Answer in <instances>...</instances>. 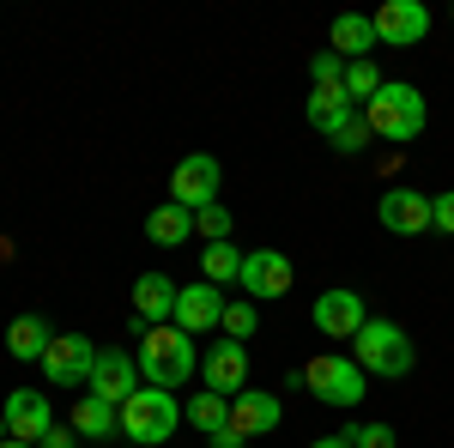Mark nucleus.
<instances>
[{
    "label": "nucleus",
    "mask_w": 454,
    "mask_h": 448,
    "mask_svg": "<svg viewBox=\"0 0 454 448\" xmlns=\"http://www.w3.org/2000/svg\"><path fill=\"white\" fill-rule=\"evenodd\" d=\"M218 182H224L218 158H212V152H188L170 170V200L188 207V212H207V207H218Z\"/></svg>",
    "instance_id": "obj_7"
},
{
    "label": "nucleus",
    "mask_w": 454,
    "mask_h": 448,
    "mask_svg": "<svg viewBox=\"0 0 454 448\" xmlns=\"http://www.w3.org/2000/svg\"><path fill=\"white\" fill-rule=\"evenodd\" d=\"M73 443H79V430H73V424H55V430H49L36 448H73Z\"/></svg>",
    "instance_id": "obj_32"
},
{
    "label": "nucleus",
    "mask_w": 454,
    "mask_h": 448,
    "mask_svg": "<svg viewBox=\"0 0 454 448\" xmlns=\"http://www.w3.org/2000/svg\"><path fill=\"white\" fill-rule=\"evenodd\" d=\"M309 321H315V334H321V340H357V334H364V321H370V310H364V297H357V291H321V297H315V310H309Z\"/></svg>",
    "instance_id": "obj_11"
},
{
    "label": "nucleus",
    "mask_w": 454,
    "mask_h": 448,
    "mask_svg": "<svg viewBox=\"0 0 454 448\" xmlns=\"http://www.w3.org/2000/svg\"><path fill=\"white\" fill-rule=\"evenodd\" d=\"M303 388H309L321 406H357V400L370 394V388H364V370H357V358H340V351H321V358H309Z\"/></svg>",
    "instance_id": "obj_5"
},
{
    "label": "nucleus",
    "mask_w": 454,
    "mask_h": 448,
    "mask_svg": "<svg viewBox=\"0 0 454 448\" xmlns=\"http://www.w3.org/2000/svg\"><path fill=\"white\" fill-rule=\"evenodd\" d=\"M134 364H140L145 388H182V381L200 370V351H194V340L176 327V321H164V327H152L140 345H134Z\"/></svg>",
    "instance_id": "obj_2"
},
{
    "label": "nucleus",
    "mask_w": 454,
    "mask_h": 448,
    "mask_svg": "<svg viewBox=\"0 0 454 448\" xmlns=\"http://www.w3.org/2000/svg\"><path fill=\"white\" fill-rule=\"evenodd\" d=\"M200 279H207V285L243 279V248H237V242H207V248H200Z\"/></svg>",
    "instance_id": "obj_24"
},
{
    "label": "nucleus",
    "mask_w": 454,
    "mask_h": 448,
    "mask_svg": "<svg viewBox=\"0 0 454 448\" xmlns=\"http://www.w3.org/2000/svg\"><path fill=\"white\" fill-rule=\"evenodd\" d=\"M291 255H279V248H254V255H243V285L248 303H279L285 291H291Z\"/></svg>",
    "instance_id": "obj_10"
},
{
    "label": "nucleus",
    "mask_w": 454,
    "mask_h": 448,
    "mask_svg": "<svg viewBox=\"0 0 454 448\" xmlns=\"http://www.w3.org/2000/svg\"><path fill=\"white\" fill-rule=\"evenodd\" d=\"M176 297H182V285H176L170 273H140L134 279V315L152 321V327L176 321Z\"/></svg>",
    "instance_id": "obj_17"
},
{
    "label": "nucleus",
    "mask_w": 454,
    "mask_h": 448,
    "mask_svg": "<svg viewBox=\"0 0 454 448\" xmlns=\"http://www.w3.org/2000/svg\"><path fill=\"white\" fill-rule=\"evenodd\" d=\"M351 448H400V436H394V424H382V418H370V424H351L346 430Z\"/></svg>",
    "instance_id": "obj_28"
},
{
    "label": "nucleus",
    "mask_w": 454,
    "mask_h": 448,
    "mask_svg": "<svg viewBox=\"0 0 454 448\" xmlns=\"http://www.w3.org/2000/svg\"><path fill=\"white\" fill-rule=\"evenodd\" d=\"M145 237L158 242V248H176V242H188V237H194V212L176 207V200L152 207V212H145Z\"/></svg>",
    "instance_id": "obj_22"
},
{
    "label": "nucleus",
    "mask_w": 454,
    "mask_h": 448,
    "mask_svg": "<svg viewBox=\"0 0 454 448\" xmlns=\"http://www.w3.org/2000/svg\"><path fill=\"white\" fill-rule=\"evenodd\" d=\"M134 388H145V381H140V364H134V351H121V345L98 351V370H91V388H85V394H98V400H109V406H121Z\"/></svg>",
    "instance_id": "obj_14"
},
{
    "label": "nucleus",
    "mask_w": 454,
    "mask_h": 448,
    "mask_svg": "<svg viewBox=\"0 0 454 448\" xmlns=\"http://www.w3.org/2000/svg\"><path fill=\"white\" fill-rule=\"evenodd\" d=\"M182 418L194 424V430H207V436H218V430H231V400L224 394H212V388H200L188 406H182Z\"/></svg>",
    "instance_id": "obj_23"
},
{
    "label": "nucleus",
    "mask_w": 454,
    "mask_h": 448,
    "mask_svg": "<svg viewBox=\"0 0 454 448\" xmlns=\"http://www.w3.org/2000/svg\"><path fill=\"white\" fill-rule=\"evenodd\" d=\"M218 321H224V291L218 285H182V297H176V327L188 334V340H207L218 334Z\"/></svg>",
    "instance_id": "obj_13"
},
{
    "label": "nucleus",
    "mask_w": 454,
    "mask_h": 448,
    "mask_svg": "<svg viewBox=\"0 0 454 448\" xmlns=\"http://www.w3.org/2000/svg\"><path fill=\"white\" fill-rule=\"evenodd\" d=\"M370 139H376V134H370V122H364V115H357V109H351L346 122H340V128H333V134H327V145H333V152H346V158H351V152H364V145H370Z\"/></svg>",
    "instance_id": "obj_26"
},
{
    "label": "nucleus",
    "mask_w": 454,
    "mask_h": 448,
    "mask_svg": "<svg viewBox=\"0 0 454 448\" xmlns=\"http://www.w3.org/2000/svg\"><path fill=\"white\" fill-rule=\"evenodd\" d=\"M309 448H351V443H346V430H333V436H315Z\"/></svg>",
    "instance_id": "obj_33"
},
{
    "label": "nucleus",
    "mask_w": 454,
    "mask_h": 448,
    "mask_svg": "<svg viewBox=\"0 0 454 448\" xmlns=\"http://www.w3.org/2000/svg\"><path fill=\"white\" fill-rule=\"evenodd\" d=\"M0 448H31V443H12V436H6V443H0Z\"/></svg>",
    "instance_id": "obj_34"
},
{
    "label": "nucleus",
    "mask_w": 454,
    "mask_h": 448,
    "mask_svg": "<svg viewBox=\"0 0 454 448\" xmlns=\"http://www.w3.org/2000/svg\"><path fill=\"white\" fill-rule=\"evenodd\" d=\"M279 418H285V406H279V394H267V388H243V394L231 400V430H237L243 443L279 430Z\"/></svg>",
    "instance_id": "obj_16"
},
{
    "label": "nucleus",
    "mask_w": 454,
    "mask_h": 448,
    "mask_svg": "<svg viewBox=\"0 0 454 448\" xmlns=\"http://www.w3.org/2000/svg\"><path fill=\"white\" fill-rule=\"evenodd\" d=\"M91 370H98V345L85 334H55V345L43 351V381L49 388H91Z\"/></svg>",
    "instance_id": "obj_6"
},
{
    "label": "nucleus",
    "mask_w": 454,
    "mask_h": 448,
    "mask_svg": "<svg viewBox=\"0 0 454 448\" xmlns=\"http://www.w3.org/2000/svg\"><path fill=\"white\" fill-rule=\"evenodd\" d=\"M370 25H376V43L412 49V43L430 36V6H424V0H382V6L370 12Z\"/></svg>",
    "instance_id": "obj_9"
},
{
    "label": "nucleus",
    "mask_w": 454,
    "mask_h": 448,
    "mask_svg": "<svg viewBox=\"0 0 454 448\" xmlns=\"http://www.w3.org/2000/svg\"><path fill=\"white\" fill-rule=\"evenodd\" d=\"M309 79H315V85H333V79H346V61H340L333 49H321V55L309 61Z\"/></svg>",
    "instance_id": "obj_30"
},
{
    "label": "nucleus",
    "mask_w": 454,
    "mask_h": 448,
    "mask_svg": "<svg viewBox=\"0 0 454 448\" xmlns=\"http://www.w3.org/2000/svg\"><path fill=\"white\" fill-rule=\"evenodd\" d=\"M376 218H382V231H394V237H419V231H430V194H419V188H387L382 200H376Z\"/></svg>",
    "instance_id": "obj_15"
},
{
    "label": "nucleus",
    "mask_w": 454,
    "mask_h": 448,
    "mask_svg": "<svg viewBox=\"0 0 454 448\" xmlns=\"http://www.w3.org/2000/svg\"><path fill=\"white\" fill-rule=\"evenodd\" d=\"M430 231L454 237V188H449V194H430Z\"/></svg>",
    "instance_id": "obj_31"
},
{
    "label": "nucleus",
    "mask_w": 454,
    "mask_h": 448,
    "mask_svg": "<svg viewBox=\"0 0 454 448\" xmlns=\"http://www.w3.org/2000/svg\"><path fill=\"white\" fill-rule=\"evenodd\" d=\"M224 340H254V303H224V321H218Z\"/></svg>",
    "instance_id": "obj_29"
},
{
    "label": "nucleus",
    "mask_w": 454,
    "mask_h": 448,
    "mask_svg": "<svg viewBox=\"0 0 454 448\" xmlns=\"http://www.w3.org/2000/svg\"><path fill=\"white\" fill-rule=\"evenodd\" d=\"M327 49L340 55V61H370V49H376V25H370V12H340L333 19V31H327Z\"/></svg>",
    "instance_id": "obj_18"
},
{
    "label": "nucleus",
    "mask_w": 454,
    "mask_h": 448,
    "mask_svg": "<svg viewBox=\"0 0 454 448\" xmlns=\"http://www.w3.org/2000/svg\"><path fill=\"white\" fill-rule=\"evenodd\" d=\"M200 376H207L212 394L237 400V394L248 388V345H243V340H212L207 358H200Z\"/></svg>",
    "instance_id": "obj_12"
},
{
    "label": "nucleus",
    "mask_w": 454,
    "mask_h": 448,
    "mask_svg": "<svg viewBox=\"0 0 454 448\" xmlns=\"http://www.w3.org/2000/svg\"><path fill=\"white\" fill-rule=\"evenodd\" d=\"M49 345H55V327H49L43 315H19V321L6 327V351H12L19 364H43Z\"/></svg>",
    "instance_id": "obj_19"
},
{
    "label": "nucleus",
    "mask_w": 454,
    "mask_h": 448,
    "mask_svg": "<svg viewBox=\"0 0 454 448\" xmlns=\"http://www.w3.org/2000/svg\"><path fill=\"white\" fill-rule=\"evenodd\" d=\"M176 424H182V406H176L170 388H134L128 400H121V436L140 448H158L176 436Z\"/></svg>",
    "instance_id": "obj_3"
},
{
    "label": "nucleus",
    "mask_w": 454,
    "mask_h": 448,
    "mask_svg": "<svg viewBox=\"0 0 454 448\" xmlns=\"http://www.w3.org/2000/svg\"><path fill=\"white\" fill-rule=\"evenodd\" d=\"M0 443H6V418H0Z\"/></svg>",
    "instance_id": "obj_35"
},
{
    "label": "nucleus",
    "mask_w": 454,
    "mask_h": 448,
    "mask_svg": "<svg viewBox=\"0 0 454 448\" xmlns=\"http://www.w3.org/2000/svg\"><path fill=\"white\" fill-rule=\"evenodd\" d=\"M419 364V345L406 340V327L400 321H364V334H357V370L364 376H387V381H400L406 370Z\"/></svg>",
    "instance_id": "obj_4"
},
{
    "label": "nucleus",
    "mask_w": 454,
    "mask_h": 448,
    "mask_svg": "<svg viewBox=\"0 0 454 448\" xmlns=\"http://www.w3.org/2000/svg\"><path fill=\"white\" fill-rule=\"evenodd\" d=\"M67 424L79 430V436H115V430H121V406H109V400H98V394H79Z\"/></svg>",
    "instance_id": "obj_21"
},
{
    "label": "nucleus",
    "mask_w": 454,
    "mask_h": 448,
    "mask_svg": "<svg viewBox=\"0 0 454 448\" xmlns=\"http://www.w3.org/2000/svg\"><path fill=\"white\" fill-rule=\"evenodd\" d=\"M0 418H6V436H12V443H31V448L55 430V406H49L43 388H12L6 406H0Z\"/></svg>",
    "instance_id": "obj_8"
},
{
    "label": "nucleus",
    "mask_w": 454,
    "mask_h": 448,
    "mask_svg": "<svg viewBox=\"0 0 454 448\" xmlns=\"http://www.w3.org/2000/svg\"><path fill=\"white\" fill-rule=\"evenodd\" d=\"M364 122H370V134L387 139V145H412V139L424 134V122H430V109H424L419 85H406V79H382V91L364 104Z\"/></svg>",
    "instance_id": "obj_1"
},
{
    "label": "nucleus",
    "mask_w": 454,
    "mask_h": 448,
    "mask_svg": "<svg viewBox=\"0 0 454 448\" xmlns=\"http://www.w3.org/2000/svg\"><path fill=\"white\" fill-rule=\"evenodd\" d=\"M376 91H382V67H376V61H351L346 67V98L351 104H370Z\"/></svg>",
    "instance_id": "obj_25"
},
{
    "label": "nucleus",
    "mask_w": 454,
    "mask_h": 448,
    "mask_svg": "<svg viewBox=\"0 0 454 448\" xmlns=\"http://www.w3.org/2000/svg\"><path fill=\"white\" fill-rule=\"evenodd\" d=\"M351 109H357V104L346 98V79H333V85H315V91H309V128H315V134H333V128L346 122Z\"/></svg>",
    "instance_id": "obj_20"
},
{
    "label": "nucleus",
    "mask_w": 454,
    "mask_h": 448,
    "mask_svg": "<svg viewBox=\"0 0 454 448\" xmlns=\"http://www.w3.org/2000/svg\"><path fill=\"white\" fill-rule=\"evenodd\" d=\"M231 231H237L231 207H207V212H194V237H200V242H231Z\"/></svg>",
    "instance_id": "obj_27"
}]
</instances>
